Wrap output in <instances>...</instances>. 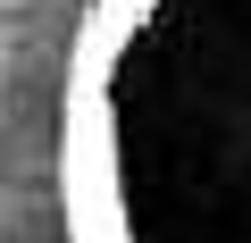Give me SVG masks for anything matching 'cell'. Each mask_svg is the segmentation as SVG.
Returning a JSON list of instances; mask_svg holds the SVG:
<instances>
[{
    "instance_id": "6da1fadb",
    "label": "cell",
    "mask_w": 251,
    "mask_h": 243,
    "mask_svg": "<svg viewBox=\"0 0 251 243\" xmlns=\"http://www.w3.org/2000/svg\"><path fill=\"white\" fill-rule=\"evenodd\" d=\"M67 243H251V0H92L59 84Z\"/></svg>"
}]
</instances>
